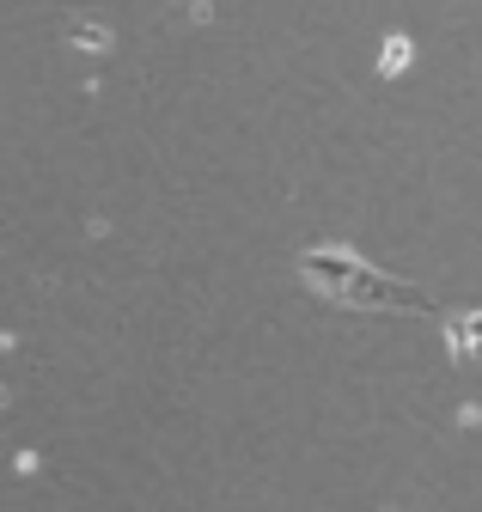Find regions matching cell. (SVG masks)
I'll use <instances>...</instances> for the list:
<instances>
[{
  "label": "cell",
  "instance_id": "6da1fadb",
  "mask_svg": "<svg viewBox=\"0 0 482 512\" xmlns=\"http://www.w3.org/2000/svg\"><path fill=\"white\" fill-rule=\"evenodd\" d=\"M299 281H306L318 299L342 305V311H428V299H421L409 281L373 269L367 256H354L342 244H312V250H299Z\"/></svg>",
  "mask_w": 482,
  "mask_h": 512
},
{
  "label": "cell",
  "instance_id": "3957f363",
  "mask_svg": "<svg viewBox=\"0 0 482 512\" xmlns=\"http://www.w3.org/2000/svg\"><path fill=\"white\" fill-rule=\"evenodd\" d=\"M190 13H208V0H190Z\"/></svg>",
  "mask_w": 482,
  "mask_h": 512
},
{
  "label": "cell",
  "instance_id": "7a4b0ae2",
  "mask_svg": "<svg viewBox=\"0 0 482 512\" xmlns=\"http://www.w3.org/2000/svg\"><path fill=\"white\" fill-rule=\"evenodd\" d=\"M409 68V37H385V55H379V74H403Z\"/></svg>",
  "mask_w": 482,
  "mask_h": 512
},
{
  "label": "cell",
  "instance_id": "277c9868",
  "mask_svg": "<svg viewBox=\"0 0 482 512\" xmlns=\"http://www.w3.org/2000/svg\"><path fill=\"white\" fill-rule=\"evenodd\" d=\"M0 403H7V391H0Z\"/></svg>",
  "mask_w": 482,
  "mask_h": 512
}]
</instances>
